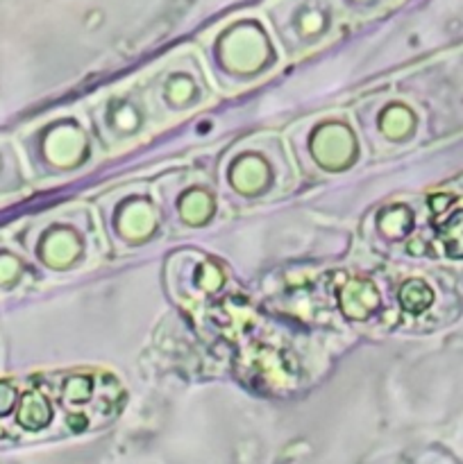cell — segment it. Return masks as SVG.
Masks as SVG:
<instances>
[{"mask_svg":"<svg viewBox=\"0 0 463 464\" xmlns=\"http://www.w3.org/2000/svg\"><path fill=\"white\" fill-rule=\"evenodd\" d=\"M399 299H402L407 311L420 313L431 304V293L427 290L425 284H420V281H409L402 288V293H399Z\"/></svg>","mask_w":463,"mask_h":464,"instance_id":"7a4b0ae2","label":"cell"},{"mask_svg":"<svg viewBox=\"0 0 463 464\" xmlns=\"http://www.w3.org/2000/svg\"><path fill=\"white\" fill-rule=\"evenodd\" d=\"M50 417L53 415H50L48 403L34 394V397L27 399L25 406L21 408V417H18V420H21V426H25L27 430H41L44 426L50 424Z\"/></svg>","mask_w":463,"mask_h":464,"instance_id":"6da1fadb","label":"cell"}]
</instances>
